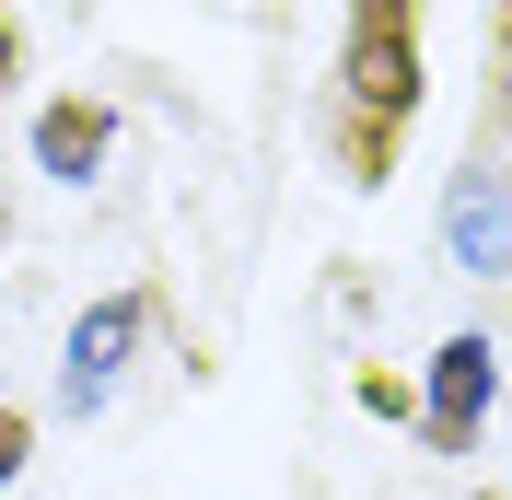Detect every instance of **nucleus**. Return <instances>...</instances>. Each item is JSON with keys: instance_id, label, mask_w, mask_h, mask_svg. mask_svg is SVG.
I'll use <instances>...</instances> for the list:
<instances>
[{"instance_id": "1", "label": "nucleus", "mask_w": 512, "mask_h": 500, "mask_svg": "<svg viewBox=\"0 0 512 500\" xmlns=\"http://www.w3.org/2000/svg\"><path fill=\"white\" fill-rule=\"evenodd\" d=\"M419 0H350V35H338V105H326V140H338V175L384 187L396 175V140L419 117Z\"/></svg>"}, {"instance_id": "2", "label": "nucleus", "mask_w": 512, "mask_h": 500, "mask_svg": "<svg viewBox=\"0 0 512 500\" xmlns=\"http://www.w3.org/2000/svg\"><path fill=\"white\" fill-rule=\"evenodd\" d=\"M489 396H501V349L489 338H443L431 349V396H419V442L431 454H478Z\"/></svg>"}, {"instance_id": "3", "label": "nucleus", "mask_w": 512, "mask_h": 500, "mask_svg": "<svg viewBox=\"0 0 512 500\" xmlns=\"http://www.w3.org/2000/svg\"><path fill=\"white\" fill-rule=\"evenodd\" d=\"M140 326H152V291H105V303L70 326V349H59V407H70V419H94V407L117 396V373H128V349H140Z\"/></svg>"}, {"instance_id": "4", "label": "nucleus", "mask_w": 512, "mask_h": 500, "mask_svg": "<svg viewBox=\"0 0 512 500\" xmlns=\"http://www.w3.org/2000/svg\"><path fill=\"white\" fill-rule=\"evenodd\" d=\"M443 245L478 280H512V175H454L443 187Z\"/></svg>"}, {"instance_id": "5", "label": "nucleus", "mask_w": 512, "mask_h": 500, "mask_svg": "<svg viewBox=\"0 0 512 500\" xmlns=\"http://www.w3.org/2000/svg\"><path fill=\"white\" fill-rule=\"evenodd\" d=\"M105 152H117V117H105L94 94H59L47 117H35V175H59V187H94Z\"/></svg>"}, {"instance_id": "6", "label": "nucleus", "mask_w": 512, "mask_h": 500, "mask_svg": "<svg viewBox=\"0 0 512 500\" xmlns=\"http://www.w3.org/2000/svg\"><path fill=\"white\" fill-rule=\"evenodd\" d=\"M489 128L512 140V0L489 12Z\"/></svg>"}, {"instance_id": "7", "label": "nucleus", "mask_w": 512, "mask_h": 500, "mask_svg": "<svg viewBox=\"0 0 512 500\" xmlns=\"http://www.w3.org/2000/svg\"><path fill=\"white\" fill-rule=\"evenodd\" d=\"M24 454H35V419L12 396H0V489H12V477H24Z\"/></svg>"}, {"instance_id": "8", "label": "nucleus", "mask_w": 512, "mask_h": 500, "mask_svg": "<svg viewBox=\"0 0 512 500\" xmlns=\"http://www.w3.org/2000/svg\"><path fill=\"white\" fill-rule=\"evenodd\" d=\"M361 407H373V419H419V396L396 373H361Z\"/></svg>"}, {"instance_id": "9", "label": "nucleus", "mask_w": 512, "mask_h": 500, "mask_svg": "<svg viewBox=\"0 0 512 500\" xmlns=\"http://www.w3.org/2000/svg\"><path fill=\"white\" fill-rule=\"evenodd\" d=\"M12 82H24V24L0 12V94H12Z\"/></svg>"}]
</instances>
